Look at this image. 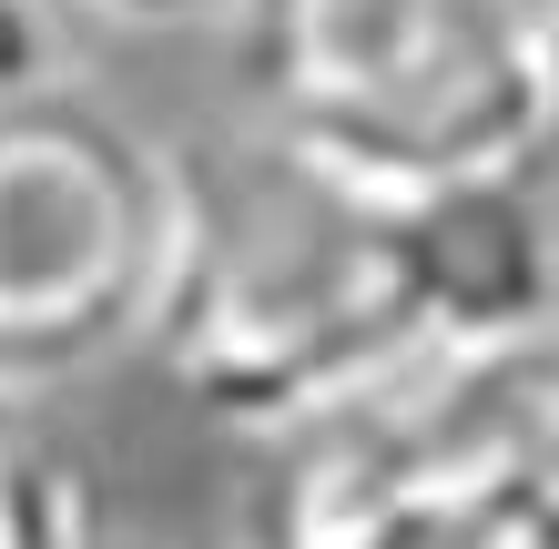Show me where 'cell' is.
I'll return each mask as SVG.
<instances>
[{"mask_svg":"<svg viewBox=\"0 0 559 549\" xmlns=\"http://www.w3.org/2000/svg\"><path fill=\"white\" fill-rule=\"evenodd\" d=\"M549 315L559 244L530 174L377 193L245 133L183 153V254L143 357H163L204 417L265 438L306 407Z\"/></svg>","mask_w":559,"mask_h":549,"instance_id":"1","label":"cell"},{"mask_svg":"<svg viewBox=\"0 0 559 549\" xmlns=\"http://www.w3.org/2000/svg\"><path fill=\"white\" fill-rule=\"evenodd\" d=\"M254 133L377 193L539 164V0H235Z\"/></svg>","mask_w":559,"mask_h":549,"instance_id":"2","label":"cell"},{"mask_svg":"<svg viewBox=\"0 0 559 549\" xmlns=\"http://www.w3.org/2000/svg\"><path fill=\"white\" fill-rule=\"evenodd\" d=\"M183 254V153L82 82L0 92V386L51 397L143 357Z\"/></svg>","mask_w":559,"mask_h":549,"instance_id":"3","label":"cell"},{"mask_svg":"<svg viewBox=\"0 0 559 549\" xmlns=\"http://www.w3.org/2000/svg\"><path fill=\"white\" fill-rule=\"evenodd\" d=\"M448 549L559 539V315L397 377Z\"/></svg>","mask_w":559,"mask_h":549,"instance_id":"4","label":"cell"},{"mask_svg":"<svg viewBox=\"0 0 559 549\" xmlns=\"http://www.w3.org/2000/svg\"><path fill=\"white\" fill-rule=\"evenodd\" d=\"M235 549H448L397 377L254 438L235 489Z\"/></svg>","mask_w":559,"mask_h":549,"instance_id":"5","label":"cell"},{"mask_svg":"<svg viewBox=\"0 0 559 549\" xmlns=\"http://www.w3.org/2000/svg\"><path fill=\"white\" fill-rule=\"evenodd\" d=\"M0 549H92V478L41 397L0 386Z\"/></svg>","mask_w":559,"mask_h":549,"instance_id":"6","label":"cell"},{"mask_svg":"<svg viewBox=\"0 0 559 549\" xmlns=\"http://www.w3.org/2000/svg\"><path fill=\"white\" fill-rule=\"evenodd\" d=\"M51 72V21H41V0H0V92H21V82H41Z\"/></svg>","mask_w":559,"mask_h":549,"instance_id":"7","label":"cell"},{"mask_svg":"<svg viewBox=\"0 0 559 549\" xmlns=\"http://www.w3.org/2000/svg\"><path fill=\"white\" fill-rule=\"evenodd\" d=\"M539 164H559V0L539 11Z\"/></svg>","mask_w":559,"mask_h":549,"instance_id":"8","label":"cell"},{"mask_svg":"<svg viewBox=\"0 0 559 549\" xmlns=\"http://www.w3.org/2000/svg\"><path fill=\"white\" fill-rule=\"evenodd\" d=\"M103 21H143V31H174V21H224L235 0H92Z\"/></svg>","mask_w":559,"mask_h":549,"instance_id":"9","label":"cell"},{"mask_svg":"<svg viewBox=\"0 0 559 549\" xmlns=\"http://www.w3.org/2000/svg\"><path fill=\"white\" fill-rule=\"evenodd\" d=\"M539 549H559V539H539Z\"/></svg>","mask_w":559,"mask_h":549,"instance_id":"10","label":"cell"}]
</instances>
